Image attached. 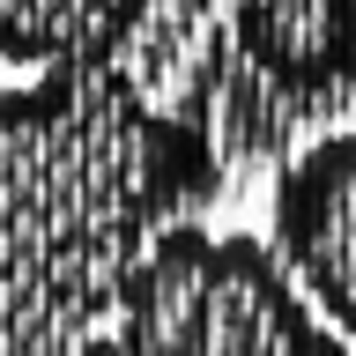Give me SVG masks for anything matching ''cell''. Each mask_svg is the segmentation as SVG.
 <instances>
[{"mask_svg": "<svg viewBox=\"0 0 356 356\" xmlns=\"http://www.w3.org/2000/svg\"><path fill=\"white\" fill-rule=\"evenodd\" d=\"M222 186L208 134L163 119L111 67L0 89V297H44L104 260L127 275Z\"/></svg>", "mask_w": 356, "mask_h": 356, "instance_id": "cell-1", "label": "cell"}, {"mask_svg": "<svg viewBox=\"0 0 356 356\" xmlns=\"http://www.w3.org/2000/svg\"><path fill=\"white\" fill-rule=\"evenodd\" d=\"M82 356H349L252 230L178 222L119 275Z\"/></svg>", "mask_w": 356, "mask_h": 356, "instance_id": "cell-2", "label": "cell"}, {"mask_svg": "<svg viewBox=\"0 0 356 356\" xmlns=\"http://www.w3.org/2000/svg\"><path fill=\"white\" fill-rule=\"evenodd\" d=\"M267 245L305 289V305L341 341H356V127L319 134L275 171Z\"/></svg>", "mask_w": 356, "mask_h": 356, "instance_id": "cell-3", "label": "cell"}, {"mask_svg": "<svg viewBox=\"0 0 356 356\" xmlns=\"http://www.w3.org/2000/svg\"><path fill=\"white\" fill-rule=\"evenodd\" d=\"M238 52L289 97L356 89V0H245L230 8Z\"/></svg>", "mask_w": 356, "mask_h": 356, "instance_id": "cell-4", "label": "cell"}, {"mask_svg": "<svg viewBox=\"0 0 356 356\" xmlns=\"http://www.w3.org/2000/svg\"><path fill=\"white\" fill-rule=\"evenodd\" d=\"M156 0H0V60L8 67H104L149 22Z\"/></svg>", "mask_w": 356, "mask_h": 356, "instance_id": "cell-5", "label": "cell"}]
</instances>
